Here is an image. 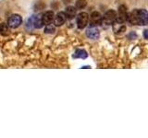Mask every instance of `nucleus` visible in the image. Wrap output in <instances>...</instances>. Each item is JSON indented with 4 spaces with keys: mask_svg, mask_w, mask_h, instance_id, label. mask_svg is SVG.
Wrapping results in <instances>:
<instances>
[{
    "mask_svg": "<svg viewBox=\"0 0 148 138\" xmlns=\"http://www.w3.org/2000/svg\"><path fill=\"white\" fill-rule=\"evenodd\" d=\"M67 20V16L64 12H59L57 14V16L54 18V24L55 26H61L63 25Z\"/></svg>",
    "mask_w": 148,
    "mask_h": 138,
    "instance_id": "nucleus-7",
    "label": "nucleus"
},
{
    "mask_svg": "<svg viewBox=\"0 0 148 138\" xmlns=\"http://www.w3.org/2000/svg\"><path fill=\"white\" fill-rule=\"evenodd\" d=\"M22 22V20H21V17L20 15H12L10 18H8V26L12 28V29H16L18 26L21 24Z\"/></svg>",
    "mask_w": 148,
    "mask_h": 138,
    "instance_id": "nucleus-4",
    "label": "nucleus"
},
{
    "mask_svg": "<svg viewBox=\"0 0 148 138\" xmlns=\"http://www.w3.org/2000/svg\"><path fill=\"white\" fill-rule=\"evenodd\" d=\"M74 57L75 58H82V59H85L87 57V53L84 50H77L75 54H74Z\"/></svg>",
    "mask_w": 148,
    "mask_h": 138,
    "instance_id": "nucleus-13",
    "label": "nucleus"
},
{
    "mask_svg": "<svg viewBox=\"0 0 148 138\" xmlns=\"http://www.w3.org/2000/svg\"><path fill=\"white\" fill-rule=\"evenodd\" d=\"M101 22H103V17L101 16V14L98 12L92 13L90 17V23L92 27H95L101 24Z\"/></svg>",
    "mask_w": 148,
    "mask_h": 138,
    "instance_id": "nucleus-6",
    "label": "nucleus"
},
{
    "mask_svg": "<svg viewBox=\"0 0 148 138\" xmlns=\"http://www.w3.org/2000/svg\"><path fill=\"white\" fill-rule=\"evenodd\" d=\"M44 25L43 22V18H42V16H38L34 18V28H37V29H40Z\"/></svg>",
    "mask_w": 148,
    "mask_h": 138,
    "instance_id": "nucleus-11",
    "label": "nucleus"
},
{
    "mask_svg": "<svg viewBox=\"0 0 148 138\" xmlns=\"http://www.w3.org/2000/svg\"><path fill=\"white\" fill-rule=\"evenodd\" d=\"M89 21V16L85 12H82L77 16V26L79 29H83L85 28Z\"/></svg>",
    "mask_w": 148,
    "mask_h": 138,
    "instance_id": "nucleus-3",
    "label": "nucleus"
},
{
    "mask_svg": "<svg viewBox=\"0 0 148 138\" xmlns=\"http://www.w3.org/2000/svg\"><path fill=\"white\" fill-rule=\"evenodd\" d=\"M45 32V33H50V34L54 33V32H55V26L54 25H50V24L46 25Z\"/></svg>",
    "mask_w": 148,
    "mask_h": 138,
    "instance_id": "nucleus-15",
    "label": "nucleus"
},
{
    "mask_svg": "<svg viewBox=\"0 0 148 138\" xmlns=\"http://www.w3.org/2000/svg\"><path fill=\"white\" fill-rule=\"evenodd\" d=\"M0 33L2 35L6 36L9 33V26L8 24H6V23H2L0 25Z\"/></svg>",
    "mask_w": 148,
    "mask_h": 138,
    "instance_id": "nucleus-12",
    "label": "nucleus"
},
{
    "mask_svg": "<svg viewBox=\"0 0 148 138\" xmlns=\"http://www.w3.org/2000/svg\"><path fill=\"white\" fill-rule=\"evenodd\" d=\"M76 12H77V9H76V7H68L66 8V11H65V14H66V16L68 18L69 20H71L74 17L76 16Z\"/></svg>",
    "mask_w": 148,
    "mask_h": 138,
    "instance_id": "nucleus-10",
    "label": "nucleus"
},
{
    "mask_svg": "<svg viewBox=\"0 0 148 138\" xmlns=\"http://www.w3.org/2000/svg\"><path fill=\"white\" fill-rule=\"evenodd\" d=\"M117 13L114 10H108L106 11L103 17V23L106 25H112L117 20Z\"/></svg>",
    "mask_w": 148,
    "mask_h": 138,
    "instance_id": "nucleus-2",
    "label": "nucleus"
},
{
    "mask_svg": "<svg viewBox=\"0 0 148 138\" xmlns=\"http://www.w3.org/2000/svg\"><path fill=\"white\" fill-rule=\"evenodd\" d=\"M42 18H43V22L45 25H48L54 20L55 15L53 11H46L45 14L42 15Z\"/></svg>",
    "mask_w": 148,
    "mask_h": 138,
    "instance_id": "nucleus-8",
    "label": "nucleus"
},
{
    "mask_svg": "<svg viewBox=\"0 0 148 138\" xmlns=\"http://www.w3.org/2000/svg\"><path fill=\"white\" fill-rule=\"evenodd\" d=\"M86 35L88 38L96 40V39H98V37H99V31L97 30L95 27H91L86 30Z\"/></svg>",
    "mask_w": 148,
    "mask_h": 138,
    "instance_id": "nucleus-9",
    "label": "nucleus"
},
{
    "mask_svg": "<svg viewBox=\"0 0 148 138\" xmlns=\"http://www.w3.org/2000/svg\"><path fill=\"white\" fill-rule=\"evenodd\" d=\"M126 20H128V13H127V9L125 6H120L119 7V16L117 17V20L118 22L120 23H124Z\"/></svg>",
    "mask_w": 148,
    "mask_h": 138,
    "instance_id": "nucleus-5",
    "label": "nucleus"
},
{
    "mask_svg": "<svg viewBox=\"0 0 148 138\" xmlns=\"http://www.w3.org/2000/svg\"><path fill=\"white\" fill-rule=\"evenodd\" d=\"M143 36H145V39H148V30H145V32H143Z\"/></svg>",
    "mask_w": 148,
    "mask_h": 138,
    "instance_id": "nucleus-16",
    "label": "nucleus"
},
{
    "mask_svg": "<svg viewBox=\"0 0 148 138\" xmlns=\"http://www.w3.org/2000/svg\"><path fill=\"white\" fill-rule=\"evenodd\" d=\"M128 21L132 25H147L148 12L145 9H136L128 14Z\"/></svg>",
    "mask_w": 148,
    "mask_h": 138,
    "instance_id": "nucleus-1",
    "label": "nucleus"
},
{
    "mask_svg": "<svg viewBox=\"0 0 148 138\" xmlns=\"http://www.w3.org/2000/svg\"><path fill=\"white\" fill-rule=\"evenodd\" d=\"M86 5H87L86 0H77L75 7L78 9H82V8H84L86 7Z\"/></svg>",
    "mask_w": 148,
    "mask_h": 138,
    "instance_id": "nucleus-14",
    "label": "nucleus"
}]
</instances>
